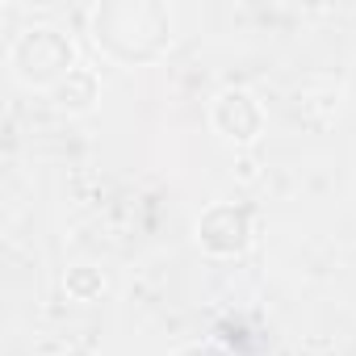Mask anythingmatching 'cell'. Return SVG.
<instances>
[{"mask_svg": "<svg viewBox=\"0 0 356 356\" xmlns=\"http://www.w3.org/2000/svg\"><path fill=\"white\" fill-rule=\"evenodd\" d=\"M202 239H206L214 252H235V248H243V239H248V218H243L239 210H231V206H218V210L206 214Z\"/></svg>", "mask_w": 356, "mask_h": 356, "instance_id": "cell-1", "label": "cell"}, {"mask_svg": "<svg viewBox=\"0 0 356 356\" xmlns=\"http://www.w3.org/2000/svg\"><path fill=\"white\" fill-rule=\"evenodd\" d=\"M218 122H222V130L227 134H235V138H248L252 130H256V113H252V105H248V97H222V105H218Z\"/></svg>", "mask_w": 356, "mask_h": 356, "instance_id": "cell-2", "label": "cell"}]
</instances>
